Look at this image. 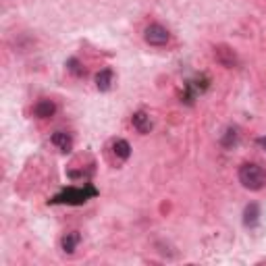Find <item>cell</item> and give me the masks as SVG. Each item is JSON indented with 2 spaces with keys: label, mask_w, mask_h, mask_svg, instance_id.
<instances>
[{
  "label": "cell",
  "mask_w": 266,
  "mask_h": 266,
  "mask_svg": "<svg viewBox=\"0 0 266 266\" xmlns=\"http://www.w3.org/2000/svg\"><path fill=\"white\" fill-rule=\"evenodd\" d=\"M98 192L96 187L92 185H83V187H69V190L60 192L58 196H54L50 200V204H73V206H79V204H85L90 198H96Z\"/></svg>",
  "instance_id": "cell-1"
},
{
  "label": "cell",
  "mask_w": 266,
  "mask_h": 266,
  "mask_svg": "<svg viewBox=\"0 0 266 266\" xmlns=\"http://www.w3.org/2000/svg\"><path fill=\"white\" fill-rule=\"evenodd\" d=\"M239 183L249 192H260L266 183V175H264L262 166H258L254 162L241 164L239 166Z\"/></svg>",
  "instance_id": "cell-2"
},
{
  "label": "cell",
  "mask_w": 266,
  "mask_h": 266,
  "mask_svg": "<svg viewBox=\"0 0 266 266\" xmlns=\"http://www.w3.org/2000/svg\"><path fill=\"white\" fill-rule=\"evenodd\" d=\"M144 40H146L150 46H164V44H168L170 34H168L166 27H162V25H158V23H152V25H148L146 31H144Z\"/></svg>",
  "instance_id": "cell-3"
},
{
  "label": "cell",
  "mask_w": 266,
  "mask_h": 266,
  "mask_svg": "<svg viewBox=\"0 0 266 266\" xmlns=\"http://www.w3.org/2000/svg\"><path fill=\"white\" fill-rule=\"evenodd\" d=\"M214 56H216V60L221 62L223 67H227V69L237 67V65H239L237 54L233 52V50L229 48V46H216V48H214Z\"/></svg>",
  "instance_id": "cell-4"
},
{
  "label": "cell",
  "mask_w": 266,
  "mask_h": 266,
  "mask_svg": "<svg viewBox=\"0 0 266 266\" xmlns=\"http://www.w3.org/2000/svg\"><path fill=\"white\" fill-rule=\"evenodd\" d=\"M131 123H133V127L139 131V133H150L152 131V119L148 113L144 111H137L133 117H131Z\"/></svg>",
  "instance_id": "cell-5"
},
{
  "label": "cell",
  "mask_w": 266,
  "mask_h": 266,
  "mask_svg": "<svg viewBox=\"0 0 266 266\" xmlns=\"http://www.w3.org/2000/svg\"><path fill=\"white\" fill-rule=\"evenodd\" d=\"M79 241H81L79 231H71V233H67V235L60 239L62 252H65V254H73L75 249H77V245H79Z\"/></svg>",
  "instance_id": "cell-6"
},
{
  "label": "cell",
  "mask_w": 266,
  "mask_h": 266,
  "mask_svg": "<svg viewBox=\"0 0 266 266\" xmlns=\"http://www.w3.org/2000/svg\"><path fill=\"white\" fill-rule=\"evenodd\" d=\"M56 113V104L52 100H40L36 106H34V115L38 119H50L52 115Z\"/></svg>",
  "instance_id": "cell-7"
},
{
  "label": "cell",
  "mask_w": 266,
  "mask_h": 266,
  "mask_svg": "<svg viewBox=\"0 0 266 266\" xmlns=\"http://www.w3.org/2000/svg\"><path fill=\"white\" fill-rule=\"evenodd\" d=\"M260 221V206L256 204V202H252V204H247L245 210H243V225L245 227H256Z\"/></svg>",
  "instance_id": "cell-8"
},
{
  "label": "cell",
  "mask_w": 266,
  "mask_h": 266,
  "mask_svg": "<svg viewBox=\"0 0 266 266\" xmlns=\"http://www.w3.org/2000/svg\"><path fill=\"white\" fill-rule=\"evenodd\" d=\"M113 79H115L113 69H102L100 73H96V87L100 92H108L113 87Z\"/></svg>",
  "instance_id": "cell-9"
},
{
  "label": "cell",
  "mask_w": 266,
  "mask_h": 266,
  "mask_svg": "<svg viewBox=\"0 0 266 266\" xmlns=\"http://www.w3.org/2000/svg\"><path fill=\"white\" fill-rule=\"evenodd\" d=\"M52 144H54L60 152L69 154V152H71V148H73V139H71V135H69V133H65V131H56V133L52 135Z\"/></svg>",
  "instance_id": "cell-10"
},
{
  "label": "cell",
  "mask_w": 266,
  "mask_h": 266,
  "mask_svg": "<svg viewBox=\"0 0 266 266\" xmlns=\"http://www.w3.org/2000/svg\"><path fill=\"white\" fill-rule=\"evenodd\" d=\"M113 152H115L117 158L127 160L129 156H131V146H129L127 139H115V144H113Z\"/></svg>",
  "instance_id": "cell-11"
},
{
  "label": "cell",
  "mask_w": 266,
  "mask_h": 266,
  "mask_svg": "<svg viewBox=\"0 0 266 266\" xmlns=\"http://www.w3.org/2000/svg\"><path fill=\"white\" fill-rule=\"evenodd\" d=\"M239 142V133H237V127H229L221 139V146L223 148H233V146H237Z\"/></svg>",
  "instance_id": "cell-12"
},
{
  "label": "cell",
  "mask_w": 266,
  "mask_h": 266,
  "mask_svg": "<svg viewBox=\"0 0 266 266\" xmlns=\"http://www.w3.org/2000/svg\"><path fill=\"white\" fill-rule=\"evenodd\" d=\"M67 67H69V71L75 73V75H83V69H81V65H79V60H77V58H69V60H67Z\"/></svg>",
  "instance_id": "cell-13"
},
{
  "label": "cell",
  "mask_w": 266,
  "mask_h": 266,
  "mask_svg": "<svg viewBox=\"0 0 266 266\" xmlns=\"http://www.w3.org/2000/svg\"><path fill=\"white\" fill-rule=\"evenodd\" d=\"M256 144H258V146H260V148L266 152V135H260V137L256 139Z\"/></svg>",
  "instance_id": "cell-14"
}]
</instances>
